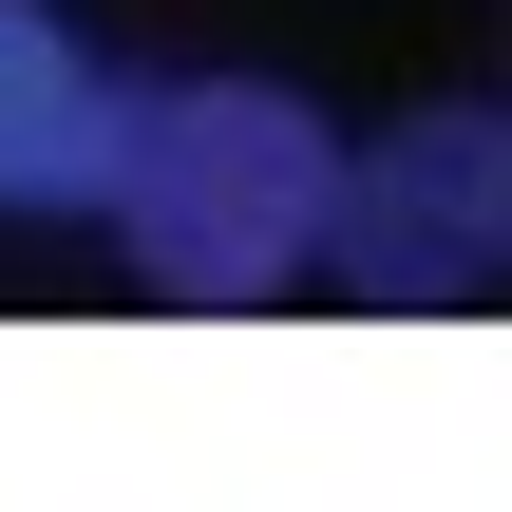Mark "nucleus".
I'll list each match as a JSON object with an SVG mask.
<instances>
[{"mask_svg":"<svg viewBox=\"0 0 512 512\" xmlns=\"http://www.w3.org/2000/svg\"><path fill=\"white\" fill-rule=\"evenodd\" d=\"M114 228H133V285L152 304H285L304 266H323V209H342V152H323V114L304 95H266V76H190V95H152L133 133H114V190H95Z\"/></svg>","mask_w":512,"mask_h":512,"instance_id":"nucleus-1","label":"nucleus"},{"mask_svg":"<svg viewBox=\"0 0 512 512\" xmlns=\"http://www.w3.org/2000/svg\"><path fill=\"white\" fill-rule=\"evenodd\" d=\"M323 228H342V266H361V304H399V323L494 304L512 285V133L494 114H399Z\"/></svg>","mask_w":512,"mask_h":512,"instance_id":"nucleus-2","label":"nucleus"},{"mask_svg":"<svg viewBox=\"0 0 512 512\" xmlns=\"http://www.w3.org/2000/svg\"><path fill=\"white\" fill-rule=\"evenodd\" d=\"M114 133L133 95L95 76V38H57V0H0V209H95Z\"/></svg>","mask_w":512,"mask_h":512,"instance_id":"nucleus-3","label":"nucleus"}]
</instances>
